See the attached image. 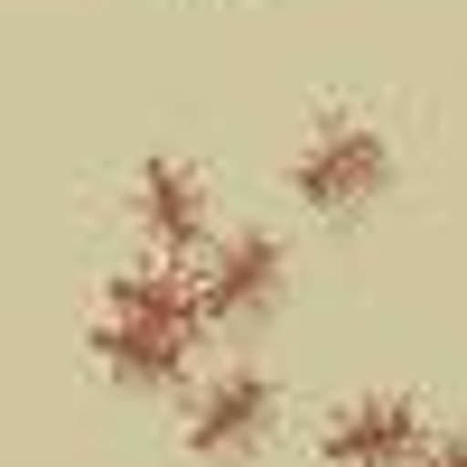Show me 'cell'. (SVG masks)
<instances>
[{"label":"cell","instance_id":"cell-1","mask_svg":"<svg viewBox=\"0 0 467 467\" xmlns=\"http://www.w3.org/2000/svg\"><path fill=\"white\" fill-rule=\"evenodd\" d=\"M206 337L197 308V271L187 262H131L103 281V318H94V365L122 383V393H160V383L187 374V346Z\"/></svg>","mask_w":467,"mask_h":467},{"label":"cell","instance_id":"cell-2","mask_svg":"<svg viewBox=\"0 0 467 467\" xmlns=\"http://www.w3.org/2000/svg\"><path fill=\"white\" fill-rule=\"evenodd\" d=\"M383 187H393V140L374 122H356V112H327V122L299 140V160H290V197L308 215H327V224L365 215Z\"/></svg>","mask_w":467,"mask_h":467},{"label":"cell","instance_id":"cell-3","mask_svg":"<svg viewBox=\"0 0 467 467\" xmlns=\"http://www.w3.org/2000/svg\"><path fill=\"white\" fill-rule=\"evenodd\" d=\"M290 290V253H281V234H224V244L197 253V308H206V327H262L271 308H281Z\"/></svg>","mask_w":467,"mask_h":467},{"label":"cell","instance_id":"cell-4","mask_svg":"<svg viewBox=\"0 0 467 467\" xmlns=\"http://www.w3.org/2000/svg\"><path fill=\"white\" fill-rule=\"evenodd\" d=\"M271 420H281V383L253 374V365H224L197 402H187V458H206V467H234V458H253L271 440Z\"/></svg>","mask_w":467,"mask_h":467},{"label":"cell","instance_id":"cell-5","mask_svg":"<svg viewBox=\"0 0 467 467\" xmlns=\"http://www.w3.org/2000/svg\"><path fill=\"white\" fill-rule=\"evenodd\" d=\"M420 449H431V420H420L411 393H356V402H337L327 431H318L327 467H411Z\"/></svg>","mask_w":467,"mask_h":467},{"label":"cell","instance_id":"cell-6","mask_svg":"<svg viewBox=\"0 0 467 467\" xmlns=\"http://www.w3.org/2000/svg\"><path fill=\"white\" fill-rule=\"evenodd\" d=\"M131 224H140V244L160 253V262H197V253L215 244L206 178L187 169V160H140V178H131Z\"/></svg>","mask_w":467,"mask_h":467},{"label":"cell","instance_id":"cell-7","mask_svg":"<svg viewBox=\"0 0 467 467\" xmlns=\"http://www.w3.org/2000/svg\"><path fill=\"white\" fill-rule=\"evenodd\" d=\"M411 467H467V431H458V440H440V449H420Z\"/></svg>","mask_w":467,"mask_h":467}]
</instances>
